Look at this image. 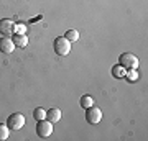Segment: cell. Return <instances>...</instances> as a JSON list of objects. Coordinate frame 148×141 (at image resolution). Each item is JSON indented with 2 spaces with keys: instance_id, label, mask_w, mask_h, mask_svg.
<instances>
[{
  "instance_id": "cell-14",
  "label": "cell",
  "mask_w": 148,
  "mask_h": 141,
  "mask_svg": "<svg viewBox=\"0 0 148 141\" xmlns=\"http://www.w3.org/2000/svg\"><path fill=\"white\" fill-rule=\"evenodd\" d=\"M125 76H127V79L130 80V82H135V80H138L137 69H127V71H125Z\"/></svg>"
},
{
  "instance_id": "cell-2",
  "label": "cell",
  "mask_w": 148,
  "mask_h": 141,
  "mask_svg": "<svg viewBox=\"0 0 148 141\" xmlns=\"http://www.w3.org/2000/svg\"><path fill=\"white\" fill-rule=\"evenodd\" d=\"M119 64H120L125 71H127V69H137L138 58L135 54H132V52H123V54H120V58H119Z\"/></svg>"
},
{
  "instance_id": "cell-16",
  "label": "cell",
  "mask_w": 148,
  "mask_h": 141,
  "mask_svg": "<svg viewBox=\"0 0 148 141\" xmlns=\"http://www.w3.org/2000/svg\"><path fill=\"white\" fill-rule=\"evenodd\" d=\"M25 28H27V26L23 25V23H18V25H15V33H20V35H23Z\"/></svg>"
},
{
  "instance_id": "cell-13",
  "label": "cell",
  "mask_w": 148,
  "mask_h": 141,
  "mask_svg": "<svg viewBox=\"0 0 148 141\" xmlns=\"http://www.w3.org/2000/svg\"><path fill=\"white\" fill-rule=\"evenodd\" d=\"M8 135H10V128L7 126V123L5 125L0 123V141H5L8 138Z\"/></svg>"
},
{
  "instance_id": "cell-10",
  "label": "cell",
  "mask_w": 148,
  "mask_h": 141,
  "mask_svg": "<svg viewBox=\"0 0 148 141\" xmlns=\"http://www.w3.org/2000/svg\"><path fill=\"white\" fill-rule=\"evenodd\" d=\"M95 102H94V99L90 97V95H82L81 97V100H79V105L82 107V108H89V107H92Z\"/></svg>"
},
{
  "instance_id": "cell-4",
  "label": "cell",
  "mask_w": 148,
  "mask_h": 141,
  "mask_svg": "<svg viewBox=\"0 0 148 141\" xmlns=\"http://www.w3.org/2000/svg\"><path fill=\"white\" fill-rule=\"evenodd\" d=\"M86 120H87V123H90V125H97V123L102 120L101 108L95 107V105H92V107H89V108H86Z\"/></svg>"
},
{
  "instance_id": "cell-9",
  "label": "cell",
  "mask_w": 148,
  "mask_h": 141,
  "mask_svg": "<svg viewBox=\"0 0 148 141\" xmlns=\"http://www.w3.org/2000/svg\"><path fill=\"white\" fill-rule=\"evenodd\" d=\"M13 44L16 48H25L28 44V38L25 35H20V33H15L13 35Z\"/></svg>"
},
{
  "instance_id": "cell-11",
  "label": "cell",
  "mask_w": 148,
  "mask_h": 141,
  "mask_svg": "<svg viewBox=\"0 0 148 141\" xmlns=\"http://www.w3.org/2000/svg\"><path fill=\"white\" fill-rule=\"evenodd\" d=\"M33 118L35 120H45L46 118V110L45 108H41V107H36V108L33 110Z\"/></svg>"
},
{
  "instance_id": "cell-6",
  "label": "cell",
  "mask_w": 148,
  "mask_h": 141,
  "mask_svg": "<svg viewBox=\"0 0 148 141\" xmlns=\"http://www.w3.org/2000/svg\"><path fill=\"white\" fill-rule=\"evenodd\" d=\"M0 35H3V36L15 35V23L10 18H2L0 20Z\"/></svg>"
},
{
  "instance_id": "cell-15",
  "label": "cell",
  "mask_w": 148,
  "mask_h": 141,
  "mask_svg": "<svg viewBox=\"0 0 148 141\" xmlns=\"http://www.w3.org/2000/svg\"><path fill=\"white\" fill-rule=\"evenodd\" d=\"M112 76H114V77H122V76H125V69L122 67V66H114V67H112Z\"/></svg>"
},
{
  "instance_id": "cell-3",
  "label": "cell",
  "mask_w": 148,
  "mask_h": 141,
  "mask_svg": "<svg viewBox=\"0 0 148 141\" xmlns=\"http://www.w3.org/2000/svg\"><path fill=\"white\" fill-rule=\"evenodd\" d=\"M25 116L21 113H12L8 118H7V126L10 128V131H18L25 126Z\"/></svg>"
},
{
  "instance_id": "cell-8",
  "label": "cell",
  "mask_w": 148,
  "mask_h": 141,
  "mask_svg": "<svg viewBox=\"0 0 148 141\" xmlns=\"http://www.w3.org/2000/svg\"><path fill=\"white\" fill-rule=\"evenodd\" d=\"M46 120H49L51 123H56V121L61 120V110L53 107V108L46 110Z\"/></svg>"
},
{
  "instance_id": "cell-5",
  "label": "cell",
  "mask_w": 148,
  "mask_h": 141,
  "mask_svg": "<svg viewBox=\"0 0 148 141\" xmlns=\"http://www.w3.org/2000/svg\"><path fill=\"white\" fill-rule=\"evenodd\" d=\"M36 133L38 136H41V138H48V136L53 133V123L49 120H38L36 123Z\"/></svg>"
},
{
  "instance_id": "cell-7",
  "label": "cell",
  "mask_w": 148,
  "mask_h": 141,
  "mask_svg": "<svg viewBox=\"0 0 148 141\" xmlns=\"http://www.w3.org/2000/svg\"><path fill=\"white\" fill-rule=\"evenodd\" d=\"M15 49V44H13V40L8 36L0 38V52H5V54H12Z\"/></svg>"
},
{
  "instance_id": "cell-12",
  "label": "cell",
  "mask_w": 148,
  "mask_h": 141,
  "mask_svg": "<svg viewBox=\"0 0 148 141\" xmlns=\"http://www.w3.org/2000/svg\"><path fill=\"white\" fill-rule=\"evenodd\" d=\"M64 38H66V40H69L71 43L77 41V40H79V31H77V30H68V31H66V35H64Z\"/></svg>"
},
{
  "instance_id": "cell-1",
  "label": "cell",
  "mask_w": 148,
  "mask_h": 141,
  "mask_svg": "<svg viewBox=\"0 0 148 141\" xmlns=\"http://www.w3.org/2000/svg\"><path fill=\"white\" fill-rule=\"evenodd\" d=\"M53 48H54V52L59 54V56H68L69 51H71V41L66 40L64 36H58L53 43Z\"/></svg>"
}]
</instances>
